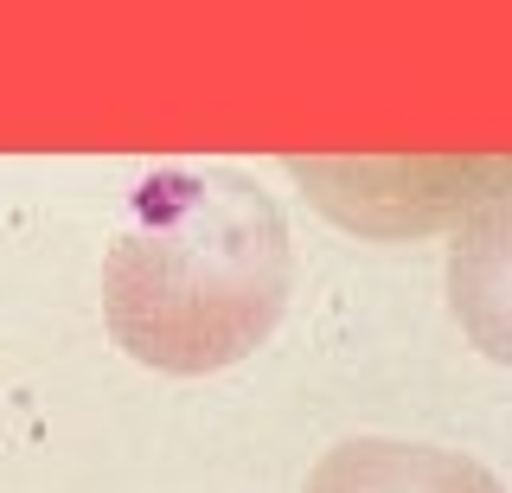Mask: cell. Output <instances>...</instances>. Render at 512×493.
<instances>
[{"label":"cell","mask_w":512,"mask_h":493,"mask_svg":"<svg viewBox=\"0 0 512 493\" xmlns=\"http://www.w3.org/2000/svg\"><path fill=\"white\" fill-rule=\"evenodd\" d=\"M295 244L276 199L224 161L154 167L103 263V321L135 365L224 372L276 333Z\"/></svg>","instance_id":"1"},{"label":"cell","mask_w":512,"mask_h":493,"mask_svg":"<svg viewBox=\"0 0 512 493\" xmlns=\"http://www.w3.org/2000/svg\"><path fill=\"white\" fill-rule=\"evenodd\" d=\"M308 493H500L487 468L416 442H346L314 468Z\"/></svg>","instance_id":"2"}]
</instances>
